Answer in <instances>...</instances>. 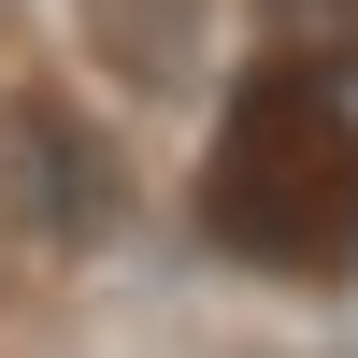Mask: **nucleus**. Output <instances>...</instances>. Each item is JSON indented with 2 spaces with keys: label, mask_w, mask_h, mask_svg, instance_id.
Returning a JSON list of instances; mask_svg holds the SVG:
<instances>
[{
  "label": "nucleus",
  "mask_w": 358,
  "mask_h": 358,
  "mask_svg": "<svg viewBox=\"0 0 358 358\" xmlns=\"http://www.w3.org/2000/svg\"><path fill=\"white\" fill-rule=\"evenodd\" d=\"M0 201H15V229H43V244H86V229L115 215V158L72 129V101H15L0 115Z\"/></svg>",
  "instance_id": "obj_3"
},
{
  "label": "nucleus",
  "mask_w": 358,
  "mask_h": 358,
  "mask_svg": "<svg viewBox=\"0 0 358 358\" xmlns=\"http://www.w3.org/2000/svg\"><path fill=\"white\" fill-rule=\"evenodd\" d=\"M201 244L244 273H358V101L330 57H273L229 86L215 158H201Z\"/></svg>",
  "instance_id": "obj_1"
},
{
  "label": "nucleus",
  "mask_w": 358,
  "mask_h": 358,
  "mask_svg": "<svg viewBox=\"0 0 358 358\" xmlns=\"http://www.w3.org/2000/svg\"><path fill=\"white\" fill-rule=\"evenodd\" d=\"M273 15L287 57H330V72H358V0H258Z\"/></svg>",
  "instance_id": "obj_4"
},
{
  "label": "nucleus",
  "mask_w": 358,
  "mask_h": 358,
  "mask_svg": "<svg viewBox=\"0 0 358 358\" xmlns=\"http://www.w3.org/2000/svg\"><path fill=\"white\" fill-rule=\"evenodd\" d=\"M72 57L143 115H187L215 86V0H72Z\"/></svg>",
  "instance_id": "obj_2"
}]
</instances>
